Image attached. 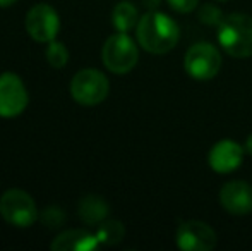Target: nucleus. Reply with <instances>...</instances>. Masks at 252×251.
I'll return each mask as SVG.
<instances>
[{
	"label": "nucleus",
	"mask_w": 252,
	"mask_h": 251,
	"mask_svg": "<svg viewBox=\"0 0 252 251\" xmlns=\"http://www.w3.org/2000/svg\"><path fill=\"white\" fill-rule=\"evenodd\" d=\"M139 45L150 54H166L177 45L180 36L179 26L166 14L151 12L144 14L136 26Z\"/></svg>",
	"instance_id": "obj_1"
},
{
	"label": "nucleus",
	"mask_w": 252,
	"mask_h": 251,
	"mask_svg": "<svg viewBox=\"0 0 252 251\" xmlns=\"http://www.w3.org/2000/svg\"><path fill=\"white\" fill-rule=\"evenodd\" d=\"M218 40L223 50L237 59L252 55V17L246 14H230L221 19Z\"/></svg>",
	"instance_id": "obj_2"
},
{
	"label": "nucleus",
	"mask_w": 252,
	"mask_h": 251,
	"mask_svg": "<svg viewBox=\"0 0 252 251\" xmlns=\"http://www.w3.org/2000/svg\"><path fill=\"white\" fill-rule=\"evenodd\" d=\"M0 215L14 227H31L40 217L34 200L23 189H7L0 196Z\"/></svg>",
	"instance_id": "obj_3"
},
{
	"label": "nucleus",
	"mask_w": 252,
	"mask_h": 251,
	"mask_svg": "<svg viewBox=\"0 0 252 251\" xmlns=\"http://www.w3.org/2000/svg\"><path fill=\"white\" fill-rule=\"evenodd\" d=\"M137 57H139V52L136 43L120 31L117 35H112L103 45L101 59L110 72L127 74L137 64Z\"/></svg>",
	"instance_id": "obj_4"
},
{
	"label": "nucleus",
	"mask_w": 252,
	"mask_h": 251,
	"mask_svg": "<svg viewBox=\"0 0 252 251\" xmlns=\"http://www.w3.org/2000/svg\"><path fill=\"white\" fill-rule=\"evenodd\" d=\"M108 79L98 69H83L70 81V95L81 105L93 107L108 97Z\"/></svg>",
	"instance_id": "obj_5"
},
{
	"label": "nucleus",
	"mask_w": 252,
	"mask_h": 251,
	"mask_svg": "<svg viewBox=\"0 0 252 251\" xmlns=\"http://www.w3.org/2000/svg\"><path fill=\"white\" fill-rule=\"evenodd\" d=\"M184 66L190 77L206 81L218 74L220 67H221V55L213 45L202 41V43L192 45L187 50Z\"/></svg>",
	"instance_id": "obj_6"
},
{
	"label": "nucleus",
	"mask_w": 252,
	"mask_h": 251,
	"mask_svg": "<svg viewBox=\"0 0 252 251\" xmlns=\"http://www.w3.org/2000/svg\"><path fill=\"white\" fill-rule=\"evenodd\" d=\"M60 30V19L57 10L48 3H36L26 16V31L34 41L50 43Z\"/></svg>",
	"instance_id": "obj_7"
},
{
	"label": "nucleus",
	"mask_w": 252,
	"mask_h": 251,
	"mask_svg": "<svg viewBox=\"0 0 252 251\" xmlns=\"http://www.w3.org/2000/svg\"><path fill=\"white\" fill-rule=\"evenodd\" d=\"M26 107L28 91L23 79L14 72L0 74V117H17Z\"/></svg>",
	"instance_id": "obj_8"
},
{
	"label": "nucleus",
	"mask_w": 252,
	"mask_h": 251,
	"mask_svg": "<svg viewBox=\"0 0 252 251\" xmlns=\"http://www.w3.org/2000/svg\"><path fill=\"white\" fill-rule=\"evenodd\" d=\"M216 245V234L201 220H187L179 225L177 246L184 251H209Z\"/></svg>",
	"instance_id": "obj_9"
},
{
	"label": "nucleus",
	"mask_w": 252,
	"mask_h": 251,
	"mask_svg": "<svg viewBox=\"0 0 252 251\" xmlns=\"http://www.w3.org/2000/svg\"><path fill=\"white\" fill-rule=\"evenodd\" d=\"M220 203L232 215H247L252 212V186L244 181H232L220 191Z\"/></svg>",
	"instance_id": "obj_10"
},
{
	"label": "nucleus",
	"mask_w": 252,
	"mask_h": 251,
	"mask_svg": "<svg viewBox=\"0 0 252 251\" xmlns=\"http://www.w3.org/2000/svg\"><path fill=\"white\" fill-rule=\"evenodd\" d=\"M244 158V150L240 144L232 140H221L211 148L208 162L211 169L218 174H228L233 172Z\"/></svg>",
	"instance_id": "obj_11"
},
{
	"label": "nucleus",
	"mask_w": 252,
	"mask_h": 251,
	"mask_svg": "<svg viewBox=\"0 0 252 251\" xmlns=\"http://www.w3.org/2000/svg\"><path fill=\"white\" fill-rule=\"evenodd\" d=\"M100 246L96 234H91L83 229H70L59 234L50 243L53 251H93Z\"/></svg>",
	"instance_id": "obj_12"
},
{
	"label": "nucleus",
	"mask_w": 252,
	"mask_h": 251,
	"mask_svg": "<svg viewBox=\"0 0 252 251\" xmlns=\"http://www.w3.org/2000/svg\"><path fill=\"white\" fill-rule=\"evenodd\" d=\"M77 215L88 225H100L108 215V203L98 194H88L79 201Z\"/></svg>",
	"instance_id": "obj_13"
},
{
	"label": "nucleus",
	"mask_w": 252,
	"mask_h": 251,
	"mask_svg": "<svg viewBox=\"0 0 252 251\" xmlns=\"http://www.w3.org/2000/svg\"><path fill=\"white\" fill-rule=\"evenodd\" d=\"M112 21L113 26L117 28V31L127 33V31H130L137 24V9L130 2H120L113 9Z\"/></svg>",
	"instance_id": "obj_14"
},
{
	"label": "nucleus",
	"mask_w": 252,
	"mask_h": 251,
	"mask_svg": "<svg viewBox=\"0 0 252 251\" xmlns=\"http://www.w3.org/2000/svg\"><path fill=\"white\" fill-rule=\"evenodd\" d=\"M124 234H126V229H124L122 222L119 220H103L98 225L96 238L100 241V245L113 246L117 243L122 241Z\"/></svg>",
	"instance_id": "obj_15"
},
{
	"label": "nucleus",
	"mask_w": 252,
	"mask_h": 251,
	"mask_svg": "<svg viewBox=\"0 0 252 251\" xmlns=\"http://www.w3.org/2000/svg\"><path fill=\"white\" fill-rule=\"evenodd\" d=\"M47 61L52 67L60 69L69 62V50L60 41H50L47 47Z\"/></svg>",
	"instance_id": "obj_16"
},
{
	"label": "nucleus",
	"mask_w": 252,
	"mask_h": 251,
	"mask_svg": "<svg viewBox=\"0 0 252 251\" xmlns=\"http://www.w3.org/2000/svg\"><path fill=\"white\" fill-rule=\"evenodd\" d=\"M40 218L45 224V227L57 229L65 222V212L57 205H52V207H47L40 212Z\"/></svg>",
	"instance_id": "obj_17"
},
{
	"label": "nucleus",
	"mask_w": 252,
	"mask_h": 251,
	"mask_svg": "<svg viewBox=\"0 0 252 251\" xmlns=\"http://www.w3.org/2000/svg\"><path fill=\"white\" fill-rule=\"evenodd\" d=\"M197 2L199 0H168L170 7H172L173 10H177V12H190V10H194L197 7Z\"/></svg>",
	"instance_id": "obj_18"
},
{
	"label": "nucleus",
	"mask_w": 252,
	"mask_h": 251,
	"mask_svg": "<svg viewBox=\"0 0 252 251\" xmlns=\"http://www.w3.org/2000/svg\"><path fill=\"white\" fill-rule=\"evenodd\" d=\"M246 151L249 155H252V134L249 138H247V141H246Z\"/></svg>",
	"instance_id": "obj_19"
},
{
	"label": "nucleus",
	"mask_w": 252,
	"mask_h": 251,
	"mask_svg": "<svg viewBox=\"0 0 252 251\" xmlns=\"http://www.w3.org/2000/svg\"><path fill=\"white\" fill-rule=\"evenodd\" d=\"M17 0H0V7H10V5H14Z\"/></svg>",
	"instance_id": "obj_20"
},
{
	"label": "nucleus",
	"mask_w": 252,
	"mask_h": 251,
	"mask_svg": "<svg viewBox=\"0 0 252 251\" xmlns=\"http://www.w3.org/2000/svg\"><path fill=\"white\" fill-rule=\"evenodd\" d=\"M144 2H146V5H150V7H156L159 0H144Z\"/></svg>",
	"instance_id": "obj_21"
},
{
	"label": "nucleus",
	"mask_w": 252,
	"mask_h": 251,
	"mask_svg": "<svg viewBox=\"0 0 252 251\" xmlns=\"http://www.w3.org/2000/svg\"><path fill=\"white\" fill-rule=\"evenodd\" d=\"M220 2H225V0H220Z\"/></svg>",
	"instance_id": "obj_22"
}]
</instances>
